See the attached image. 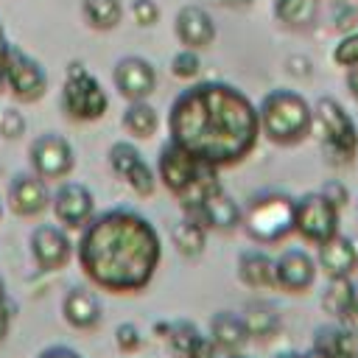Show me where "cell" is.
I'll list each match as a JSON object with an SVG mask.
<instances>
[{
	"instance_id": "obj_34",
	"label": "cell",
	"mask_w": 358,
	"mask_h": 358,
	"mask_svg": "<svg viewBox=\"0 0 358 358\" xmlns=\"http://www.w3.org/2000/svg\"><path fill=\"white\" fill-rule=\"evenodd\" d=\"M333 28L338 34H350L358 28V6L350 0H336L333 3Z\"/></svg>"
},
{
	"instance_id": "obj_21",
	"label": "cell",
	"mask_w": 358,
	"mask_h": 358,
	"mask_svg": "<svg viewBox=\"0 0 358 358\" xmlns=\"http://www.w3.org/2000/svg\"><path fill=\"white\" fill-rule=\"evenodd\" d=\"M165 341L171 344V350L179 358H218V350L210 341V336L201 333L196 327V322H190V319H173V322H168Z\"/></svg>"
},
{
	"instance_id": "obj_6",
	"label": "cell",
	"mask_w": 358,
	"mask_h": 358,
	"mask_svg": "<svg viewBox=\"0 0 358 358\" xmlns=\"http://www.w3.org/2000/svg\"><path fill=\"white\" fill-rule=\"evenodd\" d=\"M313 129L319 131L322 154L327 165L344 168L358 157V126L352 115L333 95H319L313 101Z\"/></svg>"
},
{
	"instance_id": "obj_37",
	"label": "cell",
	"mask_w": 358,
	"mask_h": 358,
	"mask_svg": "<svg viewBox=\"0 0 358 358\" xmlns=\"http://www.w3.org/2000/svg\"><path fill=\"white\" fill-rule=\"evenodd\" d=\"M319 193H322L333 207H338V210H344V207L350 204V187H347L341 179H324L322 187H319Z\"/></svg>"
},
{
	"instance_id": "obj_43",
	"label": "cell",
	"mask_w": 358,
	"mask_h": 358,
	"mask_svg": "<svg viewBox=\"0 0 358 358\" xmlns=\"http://www.w3.org/2000/svg\"><path fill=\"white\" fill-rule=\"evenodd\" d=\"M302 355H305V358H333L330 352H324V350H319V347H313V344H310V347H308Z\"/></svg>"
},
{
	"instance_id": "obj_35",
	"label": "cell",
	"mask_w": 358,
	"mask_h": 358,
	"mask_svg": "<svg viewBox=\"0 0 358 358\" xmlns=\"http://www.w3.org/2000/svg\"><path fill=\"white\" fill-rule=\"evenodd\" d=\"M25 129H28L25 115H22L17 106L0 109V137H3V140H17V137L25 134Z\"/></svg>"
},
{
	"instance_id": "obj_25",
	"label": "cell",
	"mask_w": 358,
	"mask_h": 358,
	"mask_svg": "<svg viewBox=\"0 0 358 358\" xmlns=\"http://www.w3.org/2000/svg\"><path fill=\"white\" fill-rule=\"evenodd\" d=\"M120 126L134 140H151L159 129V115L148 101H129L120 115Z\"/></svg>"
},
{
	"instance_id": "obj_23",
	"label": "cell",
	"mask_w": 358,
	"mask_h": 358,
	"mask_svg": "<svg viewBox=\"0 0 358 358\" xmlns=\"http://www.w3.org/2000/svg\"><path fill=\"white\" fill-rule=\"evenodd\" d=\"M235 274L246 288H255V291L274 288V257L263 249H243L238 252Z\"/></svg>"
},
{
	"instance_id": "obj_49",
	"label": "cell",
	"mask_w": 358,
	"mask_h": 358,
	"mask_svg": "<svg viewBox=\"0 0 358 358\" xmlns=\"http://www.w3.org/2000/svg\"><path fill=\"white\" fill-rule=\"evenodd\" d=\"M224 358H246V355H241V352H235V355H224Z\"/></svg>"
},
{
	"instance_id": "obj_3",
	"label": "cell",
	"mask_w": 358,
	"mask_h": 358,
	"mask_svg": "<svg viewBox=\"0 0 358 358\" xmlns=\"http://www.w3.org/2000/svg\"><path fill=\"white\" fill-rule=\"evenodd\" d=\"M157 179L159 185L179 201L182 213L196 210L213 190L221 187V171L182 145L165 140L157 157Z\"/></svg>"
},
{
	"instance_id": "obj_18",
	"label": "cell",
	"mask_w": 358,
	"mask_h": 358,
	"mask_svg": "<svg viewBox=\"0 0 358 358\" xmlns=\"http://www.w3.org/2000/svg\"><path fill=\"white\" fill-rule=\"evenodd\" d=\"M173 34L176 39L190 48V50H207L215 42V22L210 17V11L199 3H187L176 11L173 17Z\"/></svg>"
},
{
	"instance_id": "obj_30",
	"label": "cell",
	"mask_w": 358,
	"mask_h": 358,
	"mask_svg": "<svg viewBox=\"0 0 358 358\" xmlns=\"http://www.w3.org/2000/svg\"><path fill=\"white\" fill-rule=\"evenodd\" d=\"M274 20L288 25V28H305L316 20L319 3L316 0H274L271 3Z\"/></svg>"
},
{
	"instance_id": "obj_33",
	"label": "cell",
	"mask_w": 358,
	"mask_h": 358,
	"mask_svg": "<svg viewBox=\"0 0 358 358\" xmlns=\"http://www.w3.org/2000/svg\"><path fill=\"white\" fill-rule=\"evenodd\" d=\"M115 347L123 352V355H134L143 350V333L134 322H120L115 327Z\"/></svg>"
},
{
	"instance_id": "obj_11",
	"label": "cell",
	"mask_w": 358,
	"mask_h": 358,
	"mask_svg": "<svg viewBox=\"0 0 358 358\" xmlns=\"http://www.w3.org/2000/svg\"><path fill=\"white\" fill-rule=\"evenodd\" d=\"M6 90L17 103H36L48 92V73L31 53L11 48L6 64Z\"/></svg>"
},
{
	"instance_id": "obj_14",
	"label": "cell",
	"mask_w": 358,
	"mask_h": 358,
	"mask_svg": "<svg viewBox=\"0 0 358 358\" xmlns=\"http://www.w3.org/2000/svg\"><path fill=\"white\" fill-rule=\"evenodd\" d=\"M112 84L126 103L129 101H148L157 90V67L145 56H137V53L120 56L115 62V70H112Z\"/></svg>"
},
{
	"instance_id": "obj_50",
	"label": "cell",
	"mask_w": 358,
	"mask_h": 358,
	"mask_svg": "<svg viewBox=\"0 0 358 358\" xmlns=\"http://www.w3.org/2000/svg\"><path fill=\"white\" fill-rule=\"evenodd\" d=\"M210 3H224V0H210Z\"/></svg>"
},
{
	"instance_id": "obj_13",
	"label": "cell",
	"mask_w": 358,
	"mask_h": 358,
	"mask_svg": "<svg viewBox=\"0 0 358 358\" xmlns=\"http://www.w3.org/2000/svg\"><path fill=\"white\" fill-rule=\"evenodd\" d=\"M50 213H53L56 224H62L67 232L81 229L95 215V193L84 182L64 179L50 193Z\"/></svg>"
},
{
	"instance_id": "obj_39",
	"label": "cell",
	"mask_w": 358,
	"mask_h": 358,
	"mask_svg": "<svg viewBox=\"0 0 358 358\" xmlns=\"http://www.w3.org/2000/svg\"><path fill=\"white\" fill-rule=\"evenodd\" d=\"M11 319H14V305H11V299H8L6 305H0V341H6V338H8Z\"/></svg>"
},
{
	"instance_id": "obj_2",
	"label": "cell",
	"mask_w": 358,
	"mask_h": 358,
	"mask_svg": "<svg viewBox=\"0 0 358 358\" xmlns=\"http://www.w3.org/2000/svg\"><path fill=\"white\" fill-rule=\"evenodd\" d=\"M76 260L92 288L115 296L140 294L162 263V238L143 213L112 207L78 229Z\"/></svg>"
},
{
	"instance_id": "obj_17",
	"label": "cell",
	"mask_w": 358,
	"mask_h": 358,
	"mask_svg": "<svg viewBox=\"0 0 358 358\" xmlns=\"http://www.w3.org/2000/svg\"><path fill=\"white\" fill-rule=\"evenodd\" d=\"M187 215H193L196 221H201V227L207 232H221V235H232L241 229V218H243V204H238L224 187L213 190L196 210H190Z\"/></svg>"
},
{
	"instance_id": "obj_28",
	"label": "cell",
	"mask_w": 358,
	"mask_h": 358,
	"mask_svg": "<svg viewBox=\"0 0 358 358\" xmlns=\"http://www.w3.org/2000/svg\"><path fill=\"white\" fill-rule=\"evenodd\" d=\"M81 17L92 31H115L123 20L120 0H81Z\"/></svg>"
},
{
	"instance_id": "obj_29",
	"label": "cell",
	"mask_w": 358,
	"mask_h": 358,
	"mask_svg": "<svg viewBox=\"0 0 358 358\" xmlns=\"http://www.w3.org/2000/svg\"><path fill=\"white\" fill-rule=\"evenodd\" d=\"M352 291H355V282L352 277H327V285L322 291V310L333 319H338L341 313H347L352 308Z\"/></svg>"
},
{
	"instance_id": "obj_5",
	"label": "cell",
	"mask_w": 358,
	"mask_h": 358,
	"mask_svg": "<svg viewBox=\"0 0 358 358\" xmlns=\"http://www.w3.org/2000/svg\"><path fill=\"white\" fill-rule=\"evenodd\" d=\"M294 210L296 199L285 190H260L243 204L241 229L249 241L260 246L282 243L294 235Z\"/></svg>"
},
{
	"instance_id": "obj_36",
	"label": "cell",
	"mask_w": 358,
	"mask_h": 358,
	"mask_svg": "<svg viewBox=\"0 0 358 358\" xmlns=\"http://www.w3.org/2000/svg\"><path fill=\"white\" fill-rule=\"evenodd\" d=\"M129 11H131V17L140 28H151V25L159 22V6L154 0H131Z\"/></svg>"
},
{
	"instance_id": "obj_31",
	"label": "cell",
	"mask_w": 358,
	"mask_h": 358,
	"mask_svg": "<svg viewBox=\"0 0 358 358\" xmlns=\"http://www.w3.org/2000/svg\"><path fill=\"white\" fill-rule=\"evenodd\" d=\"M201 73V56L199 50H190V48H182L173 53L171 59V76L179 78V81H196Z\"/></svg>"
},
{
	"instance_id": "obj_51",
	"label": "cell",
	"mask_w": 358,
	"mask_h": 358,
	"mask_svg": "<svg viewBox=\"0 0 358 358\" xmlns=\"http://www.w3.org/2000/svg\"><path fill=\"white\" fill-rule=\"evenodd\" d=\"M355 358H358V350H355Z\"/></svg>"
},
{
	"instance_id": "obj_40",
	"label": "cell",
	"mask_w": 358,
	"mask_h": 358,
	"mask_svg": "<svg viewBox=\"0 0 358 358\" xmlns=\"http://www.w3.org/2000/svg\"><path fill=\"white\" fill-rule=\"evenodd\" d=\"M11 42L6 36V28H3V20H0V78L6 81V64H8V53H11Z\"/></svg>"
},
{
	"instance_id": "obj_46",
	"label": "cell",
	"mask_w": 358,
	"mask_h": 358,
	"mask_svg": "<svg viewBox=\"0 0 358 358\" xmlns=\"http://www.w3.org/2000/svg\"><path fill=\"white\" fill-rule=\"evenodd\" d=\"M227 6H235V8H243V6H252V0H224Z\"/></svg>"
},
{
	"instance_id": "obj_27",
	"label": "cell",
	"mask_w": 358,
	"mask_h": 358,
	"mask_svg": "<svg viewBox=\"0 0 358 358\" xmlns=\"http://www.w3.org/2000/svg\"><path fill=\"white\" fill-rule=\"evenodd\" d=\"M241 316H243V324L249 330V338H263L266 341V338L277 336V330H280V313L268 302H249L241 310Z\"/></svg>"
},
{
	"instance_id": "obj_15",
	"label": "cell",
	"mask_w": 358,
	"mask_h": 358,
	"mask_svg": "<svg viewBox=\"0 0 358 358\" xmlns=\"http://www.w3.org/2000/svg\"><path fill=\"white\" fill-rule=\"evenodd\" d=\"M319 274L316 257L299 246L282 249L274 257V288L285 291V294H305L313 288Z\"/></svg>"
},
{
	"instance_id": "obj_44",
	"label": "cell",
	"mask_w": 358,
	"mask_h": 358,
	"mask_svg": "<svg viewBox=\"0 0 358 358\" xmlns=\"http://www.w3.org/2000/svg\"><path fill=\"white\" fill-rule=\"evenodd\" d=\"M6 302H8V285H6V280L0 274V305H6Z\"/></svg>"
},
{
	"instance_id": "obj_19",
	"label": "cell",
	"mask_w": 358,
	"mask_h": 358,
	"mask_svg": "<svg viewBox=\"0 0 358 358\" xmlns=\"http://www.w3.org/2000/svg\"><path fill=\"white\" fill-rule=\"evenodd\" d=\"M62 319L73 330H98L103 322V305L90 285H73L62 296Z\"/></svg>"
},
{
	"instance_id": "obj_24",
	"label": "cell",
	"mask_w": 358,
	"mask_h": 358,
	"mask_svg": "<svg viewBox=\"0 0 358 358\" xmlns=\"http://www.w3.org/2000/svg\"><path fill=\"white\" fill-rule=\"evenodd\" d=\"M171 243L182 257L196 260L207 249V229L201 227V221H196L193 215L185 213L176 224H171Z\"/></svg>"
},
{
	"instance_id": "obj_1",
	"label": "cell",
	"mask_w": 358,
	"mask_h": 358,
	"mask_svg": "<svg viewBox=\"0 0 358 358\" xmlns=\"http://www.w3.org/2000/svg\"><path fill=\"white\" fill-rule=\"evenodd\" d=\"M168 140L221 168L241 165L260 140L257 103L227 81H193L168 109Z\"/></svg>"
},
{
	"instance_id": "obj_41",
	"label": "cell",
	"mask_w": 358,
	"mask_h": 358,
	"mask_svg": "<svg viewBox=\"0 0 358 358\" xmlns=\"http://www.w3.org/2000/svg\"><path fill=\"white\" fill-rule=\"evenodd\" d=\"M336 322H341V324H344L350 333H355V336H358V308H355V305H352L347 313H341Z\"/></svg>"
},
{
	"instance_id": "obj_4",
	"label": "cell",
	"mask_w": 358,
	"mask_h": 358,
	"mask_svg": "<svg viewBox=\"0 0 358 358\" xmlns=\"http://www.w3.org/2000/svg\"><path fill=\"white\" fill-rule=\"evenodd\" d=\"M257 117L260 137L282 148L299 145L313 131V103L296 90H268L257 103Z\"/></svg>"
},
{
	"instance_id": "obj_26",
	"label": "cell",
	"mask_w": 358,
	"mask_h": 358,
	"mask_svg": "<svg viewBox=\"0 0 358 358\" xmlns=\"http://www.w3.org/2000/svg\"><path fill=\"white\" fill-rule=\"evenodd\" d=\"M313 347L330 352L333 358H344V355H352L358 350V336L350 333L341 322H327V324H319L313 330Z\"/></svg>"
},
{
	"instance_id": "obj_45",
	"label": "cell",
	"mask_w": 358,
	"mask_h": 358,
	"mask_svg": "<svg viewBox=\"0 0 358 358\" xmlns=\"http://www.w3.org/2000/svg\"><path fill=\"white\" fill-rule=\"evenodd\" d=\"M274 358H305V355L296 352V350H285V352H280V355H274Z\"/></svg>"
},
{
	"instance_id": "obj_48",
	"label": "cell",
	"mask_w": 358,
	"mask_h": 358,
	"mask_svg": "<svg viewBox=\"0 0 358 358\" xmlns=\"http://www.w3.org/2000/svg\"><path fill=\"white\" fill-rule=\"evenodd\" d=\"M3 210H6V204H3V199H0V221H3Z\"/></svg>"
},
{
	"instance_id": "obj_10",
	"label": "cell",
	"mask_w": 358,
	"mask_h": 358,
	"mask_svg": "<svg viewBox=\"0 0 358 358\" xmlns=\"http://www.w3.org/2000/svg\"><path fill=\"white\" fill-rule=\"evenodd\" d=\"M109 165L112 171L126 182V187L140 196V199H151L157 190V171L148 165V159L143 157V151L131 143V140H117L109 145Z\"/></svg>"
},
{
	"instance_id": "obj_7",
	"label": "cell",
	"mask_w": 358,
	"mask_h": 358,
	"mask_svg": "<svg viewBox=\"0 0 358 358\" xmlns=\"http://www.w3.org/2000/svg\"><path fill=\"white\" fill-rule=\"evenodd\" d=\"M62 112L76 123H95L109 112V95L103 84L81 62H70L64 70Z\"/></svg>"
},
{
	"instance_id": "obj_38",
	"label": "cell",
	"mask_w": 358,
	"mask_h": 358,
	"mask_svg": "<svg viewBox=\"0 0 358 358\" xmlns=\"http://www.w3.org/2000/svg\"><path fill=\"white\" fill-rule=\"evenodd\" d=\"M36 358H81V352L73 350V347H67V344H50L45 350H39Z\"/></svg>"
},
{
	"instance_id": "obj_8",
	"label": "cell",
	"mask_w": 358,
	"mask_h": 358,
	"mask_svg": "<svg viewBox=\"0 0 358 358\" xmlns=\"http://www.w3.org/2000/svg\"><path fill=\"white\" fill-rule=\"evenodd\" d=\"M28 165L45 182H64L76 171V148L59 131H45L28 145Z\"/></svg>"
},
{
	"instance_id": "obj_42",
	"label": "cell",
	"mask_w": 358,
	"mask_h": 358,
	"mask_svg": "<svg viewBox=\"0 0 358 358\" xmlns=\"http://www.w3.org/2000/svg\"><path fill=\"white\" fill-rule=\"evenodd\" d=\"M344 84H347V92L358 101V64H355V67H347V73H344Z\"/></svg>"
},
{
	"instance_id": "obj_9",
	"label": "cell",
	"mask_w": 358,
	"mask_h": 358,
	"mask_svg": "<svg viewBox=\"0 0 358 358\" xmlns=\"http://www.w3.org/2000/svg\"><path fill=\"white\" fill-rule=\"evenodd\" d=\"M338 215H341V210L333 207L319 190H308L296 199L294 235H299L305 243L319 246L338 232Z\"/></svg>"
},
{
	"instance_id": "obj_32",
	"label": "cell",
	"mask_w": 358,
	"mask_h": 358,
	"mask_svg": "<svg viewBox=\"0 0 358 358\" xmlns=\"http://www.w3.org/2000/svg\"><path fill=\"white\" fill-rule=\"evenodd\" d=\"M330 59H333V64H338L344 70L358 64V28L350 31V34H341V39L333 45Z\"/></svg>"
},
{
	"instance_id": "obj_20",
	"label": "cell",
	"mask_w": 358,
	"mask_h": 358,
	"mask_svg": "<svg viewBox=\"0 0 358 358\" xmlns=\"http://www.w3.org/2000/svg\"><path fill=\"white\" fill-rule=\"evenodd\" d=\"M316 266L324 277H352L358 271V243L341 232L316 246Z\"/></svg>"
},
{
	"instance_id": "obj_12",
	"label": "cell",
	"mask_w": 358,
	"mask_h": 358,
	"mask_svg": "<svg viewBox=\"0 0 358 358\" xmlns=\"http://www.w3.org/2000/svg\"><path fill=\"white\" fill-rule=\"evenodd\" d=\"M28 252L39 271H62L73 260L76 243L62 224H36L28 235Z\"/></svg>"
},
{
	"instance_id": "obj_22",
	"label": "cell",
	"mask_w": 358,
	"mask_h": 358,
	"mask_svg": "<svg viewBox=\"0 0 358 358\" xmlns=\"http://www.w3.org/2000/svg\"><path fill=\"white\" fill-rule=\"evenodd\" d=\"M207 336L215 344L218 355H235L246 347L249 330L243 324V316L238 310H215L207 324Z\"/></svg>"
},
{
	"instance_id": "obj_47",
	"label": "cell",
	"mask_w": 358,
	"mask_h": 358,
	"mask_svg": "<svg viewBox=\"0 0 358 358\" xmlns=\"http://www.w3.org/2000/svg\"><path fill=\"white\" fill-rule=\"evenodd\" d=\"M352 305L358 308V282H355V291H352Z\"/></svg>"
},
{
	"instance_id": "obj_16",
	"label": "cell",
	"mask_w": 358,
	"mask_h": 358,
	"mask_svg": "<svg viewBox=\"0 0 358 358\" xmlns=\"http://www.w3.org/2000/svg\"><path fill=\"white\" fill-rule=\"evenodd\" d=\"M6 204L17 218H39L45 210H50L48 182L39 179L34 171L14 173L6 190Z\"/></svg>"
}]
</instances>
